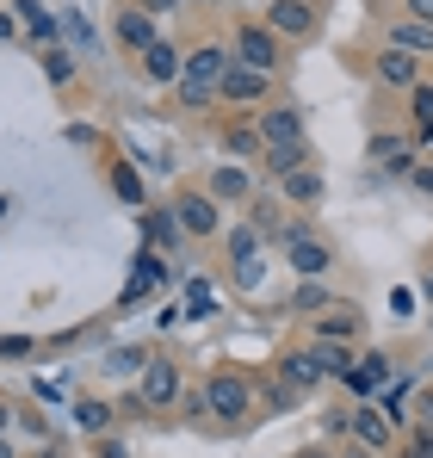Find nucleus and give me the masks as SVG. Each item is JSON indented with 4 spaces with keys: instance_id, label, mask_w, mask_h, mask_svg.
<instances>
[{
    "instance_id": "1",
    "label": "nucleus",
    "mask_w": 433,
    "mask_h": 458,
    "mask_svg": "<svg viewBox=\"0 0 433 458\" xmlns=\"http://www.w3.org/2000/svg\"><path fill=\"white\" fill-rule=\"evenodd\" d=\"M229 69H235V56H229V50L199 44V50L186 56V75H180V106H186V112H205V106L216 99V87H223Z\"/></svg>"
},
{
    "instance_id": "2",
    "label": "nucleus",
    "mask_w": 433,
    "mask_h": 458,
    "mask_svg": "<svg viewBox=\"0 0 433 458\" xmlns=\"http://www.w3.org/2000/svg\"><path fill=\"white\" fill-rule=\"evenodd\" d=\"M205 409H211L223 428H235V421L254 409V384L242 378V372H216V378L205 384Z\"/></svg>"
},
{
    "instance_id": "3",
    "label": "nucleus",
    "mask_w": 433,
    "mask_h": 458,
    "mask_svg": "<svg viewBox=\"0 0 433 458\" xmlns=\"http://www.w3.org/2000/svg\"><path fill=\"white\" fill-rule=\"evenodd\" d=\"M235 63L273 75V69H279V38H273L267 25H242V31H235Z\"/></svg>"
},
{
    "instance_id": "4",
    "label": "nucleus",
    "mask_w": 433,
    "mask_h": 458,
    "mask_svg": "<svg viewBox=\"0 0 433 458\" xmlns=\"http://www.w3.org/2000/svg\"><path fill=\"white\" fill-rule=\"evenodd\" d=\"M285 254H291V267H297V279H322V273L335 267L328 242H316V235H303V229H285Z\"/></svg>"
},
{
    "instance_id": "5",
    "label": "nucleus",
    "mask_w": 433,
    "mask_h": 458,
    "mask_svg": "<svg viewBox=\"0 0 433 458\" xmlns=\"http://www.w3.org/2000/svg\"><path fill=\"white\" fill-rule=\"evenodd\" d=\"M267 87H273V75H260V69H242V63H235V69L223 75V87H216V99H223V106H260V99H267Z\"/></svg>"
},
{
    "instance_id": "6",
    "label": "nucleus",
    "mask_w": 433,
    "mask_h": 458,
    "mask_svg": "<svg viewBox=\"0 0 433 458\" xmlns=\"http://www.w3.org/2000/svg\"><path fill=\"white\" fill-rule=\"evenodd\" d=\"M229 260H235V279L242 285H260V229L254 224L229 229Z\"/></svg>"
},
{
    "instance_id": "7",
    "label": "nucleus",
    "mask_w": 433,
    "mask_h": 458,
    "mask_svg": "<svg viewBox=\"0 0 433 458\" xmlns=\"http://www.w3.org/2000/svg\"><path fill=\"white\" fill-rule=\"evenodd\" d=\"M137 396H143L149 409H167V403L180 396V372H174V360H149V366H143V384H137Z\"/></svg>"
},
{
    "instance_id": "8",
    "label": "nucleus",
    "mask_w": 433,
    "mask_h": 458,
    "mask_svg": "<svg viewBox=\"0 0 433 458\" xmlns=\"http://www.w3.org/2000/svg\"><path fill=\"white\" fill-rule=\"evenodd\" d=\"M254 131L267 137V149H279V143H303V112H297V106H267Z\"/></svg>"
},
{
    "instance_id": "9",
    "label": "nucleus",
    "mask_w": 433,
    "mask_h": 458,
    "mask_svg": "<svg viewBox=\"0 0 433 458\" xmlns=\"http://www.w3.org/2000/svg\"><path fill=\"white\" fill-rule=\"evenodd\" d=\"M267 31H273V38H310V31H316V13H310V0H273V13H267Z\"/></svg>"
},
{
    "instance_id": "10",
    "label": "nucleus",
    "mask_w": 433,
    "mask_h": 458,
    "mask_svg": "<svg viewBox=\"0 0 433 458\" xmlns=\"http://www.w3.org/2000/svg\"><path fill=\"white\" fill-rule=\"evenodd\" d=\"M174 217H180V229H186V235H216V224H223L211 192H186V199L174 205Z\"/></svg>"
},
{
    "instance_id": "11",
    "label": "nucleus",
    "mask_w": 433,
    "mask_h": 458,
    "mask_svg": "<svg viewBox=\"0 0 433 458\" xmlns=\"http://www.w3.org/2000/svg\"><path fill=\"white\" fill-rule=\"evenodd\" d=\"M137 63H143V75L155 81V87H167V81H180V75H186V56H180V50H174L167 38H155L143 56H137Z\"/></svg>"
},
{
    "instance_id": "12",
    "label": "nucleus",
    "mask_w": 433,
    "mask_h": 458,
    "mask_svg": "<svg viewBox=\"0 0 433 458\" xmlns=\"http://www.w3.org/2000/svg\"><path fill=\"white\" fill-rule=\"evenodd\" d=\"M378 81H384V87H409V93H415V87H421V63H415L409 50H396V44H390V50L378 56Z\"/></svg>"
},
{
    "instance_id": "13",
    "label": "nucleus",
    "mask_w": 433,
    "mask_h": 458,
    "mask_svg": "<svg viewBox=\"0 0 433 458\" xmlns=\"http://www.w3.org/2000/svg\"><path fill=\"white\" fill-rule=\"evenodd\" d=\"M384 378H390V360H384V353H365V366H347V372H341V384H347L353 396H365V390H378Z\"/></svg>"
},
{
    "instance_id": "14",
    "label": "nucleus",
    "mask_w": 433,
    "mask_h": 458,
    "mask_svg": "<svg viewBox=\"0 0 433 458\" xmlns=\"http://www.w3.org/2000/svg\"><path fill=\"white\" fill-rule=\"evenodd\" d=\"M273 180H291V174H303L310 167V143H279V149H267V161H260Z\"/></svg>"
},
{
    "instance_id": "15",
    "label": "nucleus",
    "mask_w": 433,
    "mask_h": 458,
    "mask_svg": "<svg viewBox=\"0 0 433 458\" xmlns=\"http://www.w3.org/2000/svg\"><path fill=\"white\" fill-rule=\"evenodd\" d=\"M118 38L143 56L149 44H155V19H149V6H131V13H118Z\"/></svg>"
},
{
    "instance_id": "16",
    "label": "nucleus",
    "mask_w": 433,
    "mask_h": 458,
    "mask_svg": "<svg viewBox=\"0 0 433 458\" xmlns=\"http://www.w3.org/2000/svg\"><path fill=\"white\" fill-rule=\"evenodd\" d=\"M371 161H384L390 174H415V149L403 137H371Z\"/></svg>"
},
{
    "instance_id": "17",
    "label": "nucleus",
    "mask_w": 433,
    "mask_h": 458,
    "mask_svg": "<svg viewBox=\"0 0 433 458\" xmlns=\"http://www.w3.org/2000/svg\"><path fill=\"white\" fill-rule=\"evenodd\" d=\"M390 44H396V50H409V56H421V50H433V25H421V19H396Z\"/></svg>"
},
{
    "instance_id": "18",
    "label": "nucleus",
    "mask_w": 433,
    "mask_h": 458,
    "mask_svg": "<svg viewBox=\"0 0 433 458\" xmlns=\"http://www.w3.org/2000/svg\"><path fill=\"white\" fill-rule=\"evenodd\" d=\"M248 167H216L211 174V199H248Z\"/></svg>"
},
{
    "instance_id": "19",
    "label": "nucleus",
    "mask_w": 433,
    "mask_h": 458,
    "mask_svg": "<svg viewBox=\"0 0 433 458\" xmlns=\"http://www.w3.org/2000/svg\"><path fill=\"white\" fill-rule=\"evenodd\" d=\"M353 440H360L365 453H378V446L390 440V428H384V421H378L371 409H353Z\"/></svg>"
},
{
    "instance_id": "20",
    "label": "nucleus",
    "mask_w": 433,
    "mask_h": 458,
    "mask_svg": "<svg viewBox=\"0 0 433 458\" xmlns=\"http://www.w3.org/2000/svg\"><path fill=\"white\" fill-rule=\"evenodd\" d=\"M285 199H291V205H316V199H322V174H316V167L291 174V180H285Z\"/></svg>"
},
{
    "instance_id": "21",
    "label": "nucleus",
    "mask_w": 433,
    "mask_h": 458,
    "mask_svg": "<svg viewBox=\"0 0 433 458\" xmlns=\"http://www.w3.org/2000/svg\"><path fill=\"white\" fill-rule=\"evenodd\" d=\"M229 155H267V137H260L254 124H235V131H229Z\"/></svg>"
},
{
    "instance_id": "22",
    "label": "nucleus",
    "mask_w": 433,
    "mask_h": 458,
    "mask_svg": "<svg viewBox=\"0 0 433 458\" xmlns=\"http://www.w3.org/2000/svg\"><path fill=\"white\" fill-rule=\"evenodd\" d=\"M143 229H149V242H161V248H174V242H180V217H174V211H155Z\"/></svg>"
},
{
    "instance_id": "23",
    "label": "nucleus",
    "mask_w": 433,
    "mask_h": 458,
    "mask_svg": "<svg viewBox=\"0 0 433 458\" xmlns=\"http://www.w3.org/2000/svg\"><path fill=\"white\" fill-rule=\"evenodd\" d=\"M74 421H81L87 434H106V428H112V409H106V403H74Z\"/></svg>"
},
{
    "instance_id": "24",
    "label": "nucleus",
    "mask_w": 433,
    "mask_h": 458,
    "mask_svg": "<svg viewBox=\"0 0 433 458\" xmlns=\"http://www.w3.org/2000/svg\"><path fill=\"white\" fill-rule=\"evenodd\" d=\"M161 279H167V267H161L155 254H143V267H137V279H131V298H143L149 285H161Z\"/></svg>"
},
{
    "instance_id": "25",
    "label": "nucleus",
    "mask_w": 433,
    "mask_h": 458,
    "mask_svg": "<svg viewBox=\"0 0 433 458\" xmlns=\"http://www.w3.org/2000/svg\"><path fill=\"white\" fill-rule=\"evenodd\" d=\"M44 75L56 81V87H69V81H74V56H69V50H44Z\"/></svg>"
},
{
    "instance_id": "26",
    "label": "nucleus",
    "mask_w": 433,
    "mask_h": 458,
    "mask_svg": "<svg viewBox=\"0 0 433 458\" xmlns=\"http://www.w3.org/2000/svg\"><path fill=\"white\" fill-rule=\"evenodd\" d=\"M211 310H216V292L205 279H192V285H186V316H211Z\"/></svg>"
},
{
    "instance_id": "27",
    "label": "nucleus",
    "mask_w": 433,
    "mask_h": 458,
    "mask_svg": "<svg viewBox=\"0 0 433 458\" xmlns=\"http://www.w3.org/2000/svg\"><path fill=\"white\" fill-rule=\"evenodd\" d=\"M347 335H360V310H347V316H328V322H322V341H347Z\"/></svg>"
},
{
    "instance_id": "28",
    "label": "nucleus",
    "mask_w": 433,
    "mask_h": 458,
    "mask_svg": "<svg viewBox=\"0 0 433 458\" xmlns=\"http://www.w3.org/2000/svg\"><path fill=\"white\" fill-rule=\"evenodd\" d=\"M19 13H31V38H56V19H50V13H38V6H31V0H25V6H19Z\"/></svg>"
},
{
    "instance_id": "29",
    "label": "nucleus",
    "mask_w": 433,
    "mask_h": 458,
    "mask_svg": "<svg viewBox=\"0 0 433 458\" xmlns=\"http://www.w3.org/2000/svg\"><path fill=\"white\" fill-rule=\"evenodd\" d=\"M322 304H328V292H322L316 279H310V285H297V310H322Z\"/></svg>"
},
{
    "instance_id": "30",
    "label": "nucleus",
    "mask_w": 433,
    "mask_h": 458,
    "mask_svg": "<svg viewBox=\"0 0 433 458\" xmlns=\"http://www.w3.org/2000/svg\"><path fill=\"white\" fill-rule=\"evenodd\" d=\"M112 180H118V192H124V199H131V205H137V199H143V186H137V174H131V167H118V174H112Z\"/></svg>"
},
{
    "instance_id": "31",
    "label": "nucleus",
    "mask_w": 433,
    "mask_h": 458,
    "mask_svg": "<svg viewBox=\"0 0 433 458\" xmlns=\"http://www.w3.org/2000/svg\"><path fill=\"white\" fill-rule=\"evenodd\" d=\"M415 118L433 124V87H415Z\"/></svg>"
},
{
    "instance_id": "32",
    "label": "nucleus",
    "mask_w": 433,
    "mask_h": 458,
    "mask_svg": "<svg viewBox=\"0 0 433 458\" xmlns=\"http://www.w3.org/2000/svg\"><path fill=\"white\" fill-rule=\"evenodd\" d=\"M409 6V19H421V25H433V0H403Z\"/></svg>"
},
{
    "instance_id": "33",
    "label": "nucleus",
    "mask_w": 433,
    "mask_h": 458,
    "mask_svg": "<svg viewBox=\"0 0 433 458\" xmlns=\"http://www.w3.org/2000/svg\"><path fill=\"white\" fill-rule=\"evenodd\" d=\"M409 180H415L421 192H433V167H421V161H415V174H409Z\"/></svg>"
},
{
    "instance_id": "34",
    "label": "nucleus",
    "mask_w": 433,
    "mask_h": 458,
    "mask_svg": "<svg viewBox=\"0 0 433 458\" xmlns=\"http://www.w3.org/2000/svg\"><path fill=\"white\" fill-rule=\"evenodd\" d=\"M93 458H131V453H124L118 440H99V453H93Z\"/></svg>"
},
{
    "instance_id": "35",
    "label": "nucleus",
    "mask_w": 433,
    "mask_h": 458,
    "mask_svg": "<svg viewBox=\"0 0 433 458\" xmlns=\"http://www.w3.org/2000/svg\"><path fill=\"white\" fill-rule=\"evenodd\" d=\"M415 453H421V458H433V428H421V434H415Z\"/></svg>"
},
{
    "instance_id": "36",
    "label": "nucleus",
    "mask_w": 433,
    "mask_h": 458,
    "mask_svg": "<svg viewBox=\"0 0 433 458\" xmlns=\"http://www.w3.org/2000/svg\"><path fill=\"white\" fill-rule=\"evenodd\" d=\"M421 421H428V428H433V390H428V396H421Z\"/></svg>"
},
{
    "instance_id": "37",
    "label": "nucleus",
    "mask_w": 433,
    "mask_h": 458,
    "mask_svg": "<svg viewBox=\"0 0 433 458\" xmlns=\"http://www.w3.org/2000/svg\"><path fill=\"white\" fill-rule=\"evenodd\" d=\"M6 428H13V409H6V403H0V440H6Z\"/></svg>"
},
{
    "instance_id": "38",
    "label": "nucleus",
    "mask_w": 433,
    "mask_h": 458,
    "mask_svg": "<svg viewBox=\"0 0 433 458\" xmlns=\"http://www.w3.org/2000/svg\"><path fill=\"white\" fill-rule=\"evenodd\" d=\"M38 458H69V453H63V446H44V453H38Z\"/></svg>"
},
{
    "instance_id": "39",
    "label": "nucleus",
    "mask_w": 433,
    "mask_h": 458,
    "mask_svg": "<svg viewBox=\"0 0 433 458\" xmlns=\"http://www.w3.org/2000/svg\"><path fill=\"white\" fill-rule=\"evenodd\" d=\"M297 458H328V453H322V446H310V453H297Z\"/></svg>"
},
{
    "instance_id": "40",
    "label": "nucleus",
    "mask_w": 433,
    "mask_h": 458,
    "mask_svg": "<svg viewBox=\"0 0 433 458\" xmlns=\"http://www.w3.org/2000/svg\"><path fill=\"white\" fill-rule=\"evenodd\" d=\"M0 38H13V19H0Z\"/></svg>"
},
{
    "instance_id": "41",
    "label": "nucleus",
    "mask_w": 433,
    "mask_h": 458,
    "mask_svg": "<svg viewBox=\"0 0 433 458\" xmlns=\"http://www.w3.org/2000/svg\"><path fill=\"white\" fill-rule=\"evenodd\" d=\"M6 211H13V199H0V217H6Z\"/></svg>"
},
{
    "instance_id": "42",
    "label": "nucleus",
    "mask_w": 433,
    "mask_h": 458,
    "mask_svg": "<svg viewBox=\"0 0 433 458\" xmlns=\"http://www.w3.org/2000/svg\"><path fill=\"white\" fill-rule=\"evenodd\" d=\"M0 458H13V446H6V440H0Z\"/></svg>"
},
{
    "instance_id": "43",
    "label": "nucleus",
    "mask_w": 433,
    "mask_h": 458,
    "mask_svg": "<svg viewBox=\"0 0 433 458\" xmlns=\"http://www.w3.org/2000/svg\"><path fill=\"white\" fill-rule=\"evenodd\" d=\"M403 458H421V453H415V446H409V453H403Z\"/></svg>"
},
{
    "instance_id": "44",
    "label": "nucleus",
    "mask_w": 433,
    "mask_h": 458,
    "mask_svg": "<svg viewBox=\"0 0 433 458\" xmlns=\"http://www.w3.org/2000/svg\"><path fill=\"white\" fill-rule=\"evenodd\" d=\"M347 458H371V453H347Z\"/></svg>"
},
{
    "instance_id": "45",
    "label": "nucleus",
    "mask_w": 433,
    "mask_h": 458,
    "mask_svg": "<svg viewBox=\"0 0 433 458\" xmlns=\"http://www.w3.org/2000/svg\"><path fill=\"white\" fill-rule=\"evenodd\" d=\"M428 292H433V273H428Z\"/></svg>"
}]
</instances>
